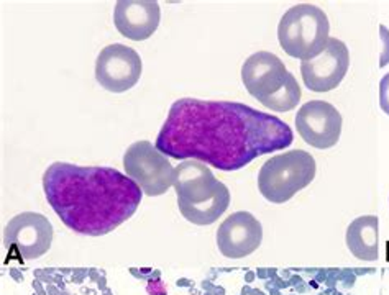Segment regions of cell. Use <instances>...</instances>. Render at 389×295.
Returning a JSON list of instances; mask_svg holds the SVG:
<instances>
[{
  "label": "cell",
  "mask_w": 389,
  "mask_h": 295,
  "mask_svg": "<svg viewBox=\"0 0 389 295\" xmlns=\"http://www.w3.org/2000/svg\"><path fill=\"white\" fill-rule=\"evenodd\" d=\"M350 66V53L343 41L328 38L321 55L302 61L301 74L306 87L312 92H328L338 87Z\"/></svg>",
  "instance_id": "cell-11"
},
{
  "label": "cell",
  "mask_w": 389,
  "mask_h": 295,
  "mask_svg": "<svg viewBox=\"0 0 389 295\" xmlns=\"http://www.w3.org/2000/svg\"><path fill=\"white\" fill-rule=\"evenodd\" d=\"M380 31H381V41H383V53H381L380 66L385 68L386 64L389 63V30L386 28L385 25H381Z\"/></svg>",
  "instance_id": "cell-16"
},
{
  "label": "cell",
  "mask_w": 389,
  "mask_h": 295,
  "mask_svg": "<svg viewBox=\"0 0 389 295\" xmlns=\"http://www.w3.org/2000/svg\"><path fill=\"white\" fill-rule=\"evenodd\" d=\"M326 12L312 4H299L283 15L278 26V40L289 56L309 61L321 55L331 36Z\"/></svg>",
  "instance_id": "cell-5"
},
{
  "label": "cell",
  "mask_w": 389,
  "mask_h": 295,
  "mask_svg": "<svg viewBox=\"0 0 389 295\" xmlns=\"http://www.w3.org/2000/svg\"><path fill=\"white\" fill-rule=\"evenodd\" d=\"M160 5L155 0H118L113 23L118 33L132 41L148 40L160 25Z\"/></svg>",
  "instance_id": "cell-13"
},
{
  "label": "cell",
  "mask_w": 389,
  "mask_h": 295,
  "mask_svg": "<svg viewBox=\"0 0 389 295\" xmlns=\"http://www.w3.org/2000/svg\"><path fill=\"white\" fill-rule=\"evenodd\" d=\"M263 240L261 223L248 212H235L217 230V246L225 257L240 259L259 248Z\"/></svg>",
  "instance_id": "cell-12"
},
{
  "label": "cell",
  "mask_w": 389,
  "mask_h": 295,
  "mask_svg": "<svg viewBox=\"0 0 389 295\" xmlns=\"http://www.w3.org/2000/svg\"><path fill=\"white\" fill-rule=\"evenodd\" d=\"M177 207L187 222L212 225L230 205V192L224 182L215 179L205 163L186 159L175 168Z\"/></svg>",
  "instance_id": "cell-3"
},
{
  "label": "cell",
  "mask_w": 389,
  "mask_h": 295,
  "mask_svg": "<svg viewBox=\"0 0 389 295\" xmlns=\"http://www.w3.org/2000/svg\"><path fill=\"white\" fill-rule=\"evenodd\" d=\"M380 222L375 215L358 217L347 228V246L355 257L361 261L378 259L380 245Z\"/></svg>",
  "instance_id": "cell-14"
},
{
  "label": "cell",
  "mask_w": 389,
  "mask_h": 295,
  "mask_svg": "<svg viewBox=\"0 0 389 295\" xmlns=\"http://www.w3.org/2000/svg\"><path fill=\"white\" fill-rule=\"evenodd\" d=\"M380 105L383 112L389 115V73L383 76L380 82Z\"/></svg>",
  "instance_id": "cell-15"
},
{
  "label": "cell",
  "mask_w": 389,
  "mask_h": 295,
  "mask_svg": "<svg viewBox=\"0 0 389 295\" xmlns=\"http://www.w3.org/2000/svg\"><path fill=\"white\" fill-rule=\"evenodd\" d=\"M123 169L150 197L163 195L175 181V168L150 141H137L123 154Z\"/></svg>",
  "instance_id": "cell-7"
},
{
  "label": "cell",
  "mask_w": 389,
  "mask_h": 295,
  "mask_svg": "<svg viewBox=\"0 0 389 295\" xmlns=\"http://www.w3.org/2000/svg\"><path fill=\"white\" fill-rule=\"evenodd\" d=\"M147 289H148L150 295H165L166 294V287L161 281H150Z\"/></svg>",
  "instance_id": "cell-17"
},
{
  "label": "cell",
  "mask_w": 389,
  "mask_h": 295,
  "mask_svg": "<svg viewBox=\"0 0 389 295\" xmlns=\"http://www.w3.org/2000/svg\"><path fill=\"white\" fill-rule=\"evenodd\" d=\"M296 128L312 148L327 149L335 146L342 135V115L328 102L311 100L297 110Z\"/></svg>",
  "instance_id": "cell-10"
},
{
  "label": "cell",
  "mask_w": 389,
  "mask_h": 295,
  "mask_svg": "<svg viewBox=\"0 0 389 295\" xmlns=\"http://www.w3.org/2000/svg\"><path fill=\"white\" fill-rule=\"evenodd\" d=\"M316 159L304 149L281 153L269 158L258 174V189L266 200L284 203L314 181Z\"/></svg>",
  "instance_id": "cell-6"
},
{
  "label": "cell",
  "mask_w": 389,
  "mask_h": 295,
  "mask_svg": "<svg viewBox=\"0 0 389 295\" xmlns=\"http://www.w3.org/2000/svg\"><path fill=\"white\" fill-rule=\"evenodd\" d=\"M242 80L248 94L273 112L293 110L301 100V87L296 77L269 51H258L243 63Z\"/></svg>",
  "instance_id": "cell-4"
},
{
  "label": "cell",
  "mask_w": 389,
  "mask_h": 295,
  "mask_svg": "<svg viewBox=\"0 0 389 295\" xmlns=\"http://www.w3.org/2000/svg\"><path fill=\"white\" fill-rule=\"evenodd\" d=\"M142 76V58L133 48L113 43L99 53L95 61V79L100 87L113 94L127 92Z\"/></svg>",
  "instance_id": "cell-9"
},
{
  "label": "cell",
  "mask_w": 389,
  "mask_h": 295,
  "mask_svg": "<svg viewBox=\"0 0 389 295\" xmlns=\"http://www.w3.org/2000/svg\"><path fill=\"white\" fill-rule=\"evenodd\" d=\"M43 191L69 230L102 236L137 212L143 191L127 174L102 166L53 163L43 174Z\"/></svg>",
  "instance_id": "cell-2"
},
{
  "label": "cell",
  "mask_w": 389,
  "mask_h": 295,
  "mask_svg": "<svg viewBox=\"0 0 389 295\" xmlns=\"http://www.w3.org/2000/svg\"><path fill=\"white\" fill-rule=\"evenodd\" d=\"M293 138L281 118L240 102L180 99L171 105L155 146L172 159L239 171L258 156L291 146Z\"/></svg>",
  "instance_id": "cell-1"
},
{
  "label": "cell",
  "mask_w": 389,
  "mask_h": 295,
  "mask_svg": "<svg viewBox=\"0 0 389 295\" xmlns=\"http://www.w3.org/2000/svg\"><path fill=\"white\" fill-rule=\"evenodd\" d=\"M53 225L41 213L24 212L15 215L4 230V245L9 250L7 257L21 262L25 259H36L51 248Z\"/></svg>",
  "instance_id": "cell-8"
}]
</instances>
